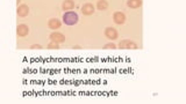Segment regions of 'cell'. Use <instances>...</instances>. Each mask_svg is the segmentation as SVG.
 Listing matches in <instances>:
<instances>
[{"label": "cell", "mask_w": 186, "mask_h": 104, "mask_svg": "<svg viewBox=\"0 0 186 104\" xmlns=\"http://www.w3.org/2000/svg\"><path fill=\"white\" fill-rule=\"evenodd\" d=\"M79 17H78V14L76 12L72 11H68L64 13L63 15V22L66 24V26H75L76 23L78 22Z\"/></svg>", "instance_id": "6da1fadb"}, {"label": "cell", "mask_w": 186, "mask_h": 104, "mask_svg": "<svg viewBox=\"0 0 186 104\" xmlns=\"http://www.w3.org/2000/svg\"><path fill=\"white\" fill-rule=\"evenodd\" d=\"M119 49H137L139 46L136 45V43H134L133 40H121L120 43H119V46H117Z\"/></svg>", "instance_id": "7a4b0ae2"}, {"label": "cell", "mask_w": 186, "mask_h": 104, "mask_svg": "<svg viewBox=\"0 0 186 104\" xmlns=\"http://www.w3.org/2000/svg\"><path fill=\"white\" fill-rule=\"evenodd\" d=\"M105 36L110 40H114L117 38V31H116L114 28H112V27H107V28L105 29Z\"/></svg>", "instance_id": "3957f363"}, {"label": "cell", "mask_w": 186, "mask_h": 104, "mask_svg": "<svg viewBox=\"0 0 186 104\" xmlns=\"http://www.w3.org/2000/svg\"><path fill=\"white\" fill-rule=\"evenodd\" d=\"M29 34V27L27 24H19L17 27V35L20 37H24Z\"/></svg>", "instance_id": "277c9868"}, {"label": "cell", "mask_w": 186, "mask_h": 104, "mask_svg": "<svg viewBox=\"0 0 186 104\" xmlns=\"http://www.w3.org/2000/svg\"><path fill=\"white\" fill-rule=\"evenodd\" d=\"M29 7L27 5H20L17 7V16L20 17H26L27 15L29 14Z\"/></svg>", "instance_id": "5b68a950"}, {"label": "cell", "mask_w": 186, "mask_h": 104, "mask_svg": "<svg viewBox=\"0 0 186 104\" xmlns=\"http://www.w3.org/2000/svg\"><path fill=\"white\" fill-rule=\"evenodd\" d=\"M50 40H54V42H56V43H63L65 42V36L63 34H61V33H51L50 34Z\"/></svg>", "instance_id": "8992f818"}, {"label": "cell", "mask_w": 186, "mask_h": 104, "mask_svg": "<svg viewBox=\"0 0 186 104\" xmlns=\"http://www.w3.org/2000/svg\"><path fill=\"white\" fill-rule=\"evenodd\" d=\"M95 9H94L92 4H84V5L81 6V13L84 15H92Z\"/></svg>", "instance_id": "52a82bcc"}, {"label": "cell", "mask_w": 186, "mask_h": 104, "mask_svg": "<svg viewBox=\"0 0 186 104\" xmlns=\"http://www.w3.org/2000/svg\"><path fill=\"white\" fill-rule=\"evenodd\" d=\"M113 19H114V22L116 24H123L125 21H126V15L123 13H121V12H116L113 15Z\"/></svg>", "instance_id": "ba28073f"}, {"label": "cell", "mask_w": 186, "mask_h": 104, "mask_svg": "<svg viewBox=\"0 0 186 104\" xmlns=\"http://www.w3.org/2000/svg\"><path fill=\"white\" fill-rule=\"evenodd\" d=\"M48 27L50 29H52V30L61 28V21H59L58 19H50V20L48 21Z\"/></svg>", "instance_id": "9c48e42d"}, {"label": "cell", "mask_w": 186, "mask_h": 104, "mask_svg": "<svg viewBox=\"0 0 186 104\" xmlns=\"http://www.w3.org/2000/svg\"><path fill=\"white\" fill-rule=\"evenodd\" d=\"M73 7H75V2H73V0H64L63 4H62V8H63L65 12L73 9Z\"/></svg>", "instance_id": "30bf717a"}, {"label": "cell", "mask_w": 186, "mask_h": 104, "mask_svg": "<svg viewBox=\"0 0 186 104\" xmlns=\"http://www.w3.org/2000/svg\"><path fill=\"white\" fill-rule=\"evenodd\" d=\"M127 6L130 8H139L142 6V0H128Z\"/></svg>", "instance_id": "8fae6325"}, {"label": "cell", "mask_w": 186, "mask_h": 104, "mask_svg": "<svg viewBox=\"0 0 186 104\" xmlns=\"http://www.w3.org/2000/svg\"><path fill=\"white\" fill-rule=\"evenodd\" d=\"M97 8L99 11H106L108 8V2L107 0H99L98 4H97Z\"/></svg>", "instance_id": "7c38bea8"}, {"label": "cell", "mask_w": 186, "mask_h": 104, "mask_svg": "<svg viewBox=\"0 0 186 104\" xmlns=\"http://www.w3.org/2000/svg\"><path fill=\"white\" fill-rule=\"evenodd\" d=\"M49 50H57V49H59V45H58V43H56V42H54V40H51L49 44H48V46H46Z\"/></svg>", "instance_id": "4fadbf2b"}, {"label": "cell", "mask_w": 186, "mask_h": 104, "mask_svg": "<svg viewBox=\"0 0 186 104\" xmlns=\"http://www.w3.org/2000/svg\"><path fill=\"white\" fill-rule=\"evenodd\" d=\"M117 46L114 44V43H107L106 45L104 46V49L105 50H110V49H112V50H114V49H116Z\"/></svg>", "instance_id": "5bb4252c"}, {"label": "cell", "mask_w": 186, "mask_h": 104, "mask_svg": "<svg viewBox=\"0 0 186 104\" xmlns=\"http://www.w3.org/2000/svg\"><path fill=\"white\" fill-rule=\"evenodd\" d=\"M35 49H42V45L41 44H33V45H30V50H35Z\"/></svg>", "instance_id": "9a60e30c"}, {"label": "cell", "mask_w": 186, "mask_h": 104, "mask_svg": "<svg viewBox=\"0 0 186 104\" xmlns=\"http://www.w3.org/2000/svg\"><path fill=\"white\" fill-rule=\"evenodd\" d=\"M20 1H21V0H17V5H19V2H20Z\"/></svg>", "instance_id": "2e32d148"}]
</instances>
